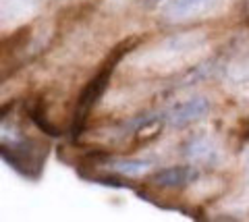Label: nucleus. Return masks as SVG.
<instances>
[{"label":"nucleus","mask_w":249,"mask_h":222,"mask_svg":"<svg viewBox=\"0 0 249 222\" xmlns=\"http://www.w3.org/2000/svg\"><path fill=\"white\" fill-rule=\"evenodd\" d=\"M229 77L237 83H243V81H249V58H243L239 63L231 65L229 67Z\"/></svg>","instance_id":"obj_11"},{"label":"nucleus","mask_w":249,"mask_h":222,"mask_svg":"<svg viewBox=\"0 0 249 222\" xmlns=\"http://www.w3.org/2000/svg\"><path fill=\"white\" fill-rule=\"evenodd\" d=\"M183 154L191 160V162L201 164H214L216 162V148L208 137H193L187 141Z\"/></svg>","instance_id":"obj_6"},{"label":"nucleus","mask_w":249,"mask_h":222,"mask_svg":"<svg viewBox=\"0 0 249 222\" xmlns=\"http://www.w3.org/2000/svg\"><path fill=\"white\" fill-rule=\"evenodd\" d=\"M139 42H142V37H139V35H131V37H127V40L119 42V44H116L110 52H108L106 60H104V63L100 65V67H104V68H110V71H114L116 65H119L121 60H123V56H127L131 50H135Z\"/></svg>","instance_id":"obj_10"},{"label":"nucleus","mask_w":249,"mask_h":222,"mask_svg":"<svg viewBox=\"0 0 249 222\" xmlns=\"http://www.w3.org/2000/svg\"><path fill=\"white\" fill-rule=\"evenodd\" d=\"M106 166L110 171L119 172L121 177H139V174H145L152 168L150 160H131V158H116L110 160V156L106 158Z\"/></svg>","instance_id":"obj_7"},{"label":"nucleus","mask_w":249,"mask_h":222,"mask_svg":"<svg viewBox=\"0 0 249 222\" xmlns=\"http://www.w3.org/2000/svg\"><path fill=\"white\" fill-rule=\"evenodd\" d=\"M27 114H29V119L34 120V125L40 129L42 133L50 135V137H60V135H62L60 127L54 125V122L48 119V114H46V110H44L42 100H31V102L27 104Z\"/></svg>","instance_id":"obj_8"},{"label":"nucleus","mask_w":249,"mask_h":222,"mask_svg":"<svg viewBox=\"0 0 249 222\" xmlns=\"http://www.w3.org/2000/svg\"><path fill=\"white\" fill-rule=\"evenodd\" d=\"M210 6V0H173L166 9L168 21H185L197 17Z\"/></svg>","instance_id":"obj_5"},{"label":"nucleus","mask_w":249,"mask_h":222,"mask_svg":"<svg viewBox=\"0 0 249 222\" xmlns=\"http://www.w3.org/2000/svg\"><path fill=\"white\" fill-rule=\"evenodd\" d=\"M162 127H164V119H150L145 120L142 127L135 131L133 135V148H145L152 141H156L162 133Z\"/></svg>","instance_id":"obj_9"},{"label":"nucleus","mask_w":249,"mask_h":222,"mask_svg":"<svg viewBox=\"0 0 249 222\" xmlns=\"http://www.w3.org/2000/svg\"><path fill=\"white\" fill-rule=\"evenodd\" d=\"M210 110V102L206 98H193V100H187L183 104H177L175 108L168 110L166 120L177 129H183L191 122L199 120L204 114Z\"/></svg>","instance_id":"obj_3"},{"label":"nucleus","mask_w":249,"mask_h":222,"mask_svg":"<svg viewBox=\"0 0 249 222\" xmlns=\"http://www.w3.org/2000/svg\"><path fill=\"white\" fill-rule=\"evenodd\" d=\"M48 143L31 137H17V139H2V160L19 174L31 181H37L44 171L46 158H48Z\"/></svg>","instance_id":"obj_1"},{"label":"nucleus","mask_w":249,"mask_h":222,"mask_svg":"<svg viewBox=\"0 0 249 222\" xmlns=\"http://www.w3.org/2000/svg\"><path fill=\"white\" fill-rule=\"evenodd\" d=\"M160 0H142V4H143V9H154L156 4H158Z\"/></svg>","instance_id":"obj_12"},{"label":"nucleus","mask_w":249,"mask_h":222,"mask_svg":"<svg viewBox=\"0 0 249 222\" xmlns=\"http://www.w3.org/2000/svg\"><path fill=\"white\" fill-rule=\"evenodd\" d=\"M196 177H197V172L191 166H170V168L156 172L152 177V183L164 189H178L187 185V183H191Z\"/></svg>","instance_id":"obj_4"},{"label":"nucleus","mask_w":249,"mask_h":222,"mask_svg":"<svg viewBox=\"0 0 249 222\" xmlns=\"http://www.w3.org/2000/svg\"><path fill=\"white\" fill-rule=\"evenodd\" d=\"M112 71L110 68L100 67V71L93 75V77L85 83V87L79 91L75 102V110H73V120H71V137L73 141H77L83 133L85 125H88V119L93 110V106L98 104V100L104 96V91L108 89V83H110Z\"/></svg>","instance_id":"obj_2"}]
</instances>
